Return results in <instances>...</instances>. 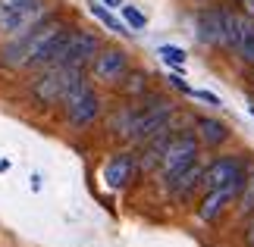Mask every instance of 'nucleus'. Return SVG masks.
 Wrapping results in <instances>:
<instances>
[{
	"mask_svg": "<svg viewBox=\"0 0 254 247\" xmlns=\"http://www.w3.org/2000/svg\"><path fill=\"white\" fill-rule=\"evenodd\" d=\"M63 32H69V25H66L60 16H51V19H44L41 25H35L32 32H25L19 38H9V41L0 47V66H6V69H41L47 50L54 47V41Z\"/></svg>",
	"mask_w": 254,
	"mask_h": 247,
	"instance_id": "f257e3e1",
	"label": "nucleus"
},
{
	"mask_svg": "<svg viewBox=\"0 0 254 247\" xmlns=\"http://www.w3.org/2000/svg\"><path fill=\"white\" fill-rule=\"evenodd\" d=\"M82 85H85V69L47 66L32 78L28 94H32V100L41 106V110H54V106H63L69 100V94H75Z\"/></svg>",
	"mask_w": 254,
	"mask_h": 247,
	"instance_id": "f03ea898",
	"label": "nucleus"
},
{
	"mask_svg": "<svg viewBox=\"0 0 254 247\" xmlns=\"http://www.w3.org/2000/svg\"><path fill=\"white\" fill-rule=\"evenodd\" d=\"M104 50L101 44V35L97 32H85V28H69L63 32L60 38L54 41V47L47 50L41 69L47 66H75V69H85L94 63V56Z\"/></svg>",
	"mask_w": 254,
	"mask_h": 247,
	"instance_id": "7ed1b4c3",
	"label": "nucleus"
},
{
	"mask_svg": "<svg viewBox=\"0 0 254 247\" xmlns=\"http://www.w3.org/2000/svg\"><path fill=\"white\" fill-rule=\"evenodd\" d=\"M201 141H198V135L194 132H176L170 138V144H167V150H163L160 156V166H157V179L163 182V188H167L179 172H185L191 163H198V156H201Z\"/></svg>",
	"mask_w": 254,
	"mask_h": 247,
	"instance_id": "20e7f679",
	"label": "nucleus"
},
{
	"mask_svg": "<svg viewBox=\"0 0 254 247\" xmlns=\"http://www.w3.org/2000/svg\"><path fill=\"white\" fill-rule=\"evenodd\" d=\"M63 116H66V125H72V128H91L104 116V97H101V91L85 82L79 91L69 94V100L63 103Z\"/></svg>",
	"mask_w": 254,
	"mask_h": 247,
	"instance_id": "39448f33",
	"label": "nucleus"
},
{
	"mask_svg": "<svg viewBox=\"0 0 254 247\" xmlns=\"http://www.w3.org/2000/svg\"><path fill=\"white\" fill-rule=\"evenodd\" d=\"M251 166L254 163L248 160L245 153L217 156L213 163L204 166V191H210V188H223V185H242Z\"/></svg>",
	"mask_w": 254,
	"mask_h": 247,
	"instance_id": "423d86ee",
	"label": "nucleus"
},
{
	"mask_svg": "<svg viewBox=\"0 0 254 247\" xmlns=\"http://www.w3.org/2000/svg\"><path fill=\"white\" fill-rule=\"evenodd\" d=\"M194 38L204 47L229 50L226 41V6H201L194 13Z\"/></svg>",
	"mask_w": 254,
	"mask_h": 247,
	"instance_id": "0eeeda50",
	"label": "nucleus"
},
{
	"mask_svg": "<svg viewBox=\"0 0 254 247\" xmlns=\"http://www.w3.org/2000/svg\"><path fill=\"white\" fill-rule=\"evenodd\" d=\"M129 53L123 47H104L91 63V78L104 88H120V82L129 72Z\"/></svg>",
	"mask_w": 254,
	"mask_h": 247,
	"instance_id": "6e6552de",
	"label": "nucleus"
},
{
	"mask_svg": "<svg viewBox=\"0 0 254 247\" xmlns=\"http://www.w3.org/2000/svg\"><path fill=\"white\" fill-rule=\"evenodd\" d=\"M242 185H245V182H242ZM242 185H223V188H210V191H204L194 216H198L201 222H220V216L239 200Z\"/></svg>",
	"mask_w": 254,
	"mask_h": 247,
	"instance_id": "1a4fd4ad",
	"label": "nucleus"
},
{
	"mask_svg": "<svg viewBox=\"0 0 254 247\" xmlns=\"http://www.w3.org/2000/svg\"><path fill=\"white\" fill-rule=\"evenodd\" d=\"M135 175H138V160H135L132 150H116L113 156H107V163L101 169V179H104V185L110 188V191L129 188Z\"/></svg>",
	"mask_w": 254,
	"mask_h": 247,
	"instance_id": "9d476101",
	"label": "nucleus"
},
{
	"mask_svg": "<svg viewBox=\"0 0 254 247\" xmlns=\"http://www.w3.org/2000/svg\"><path fill=\"white\" fill-rule=\"evenodd\" d=\"M198 188H204V166L201 163H191L185 172H179L176 179L167 185V194L173 197V200L179 203H189L194 194H198Z\"/></svg>",
	"mask_w": 254,
	"mask_h": 247,
	"instance_id": "9b49d317",
	"label": "nucleus"
},
{
	"mask_svg": "<svg viewBox=\"0 0 254 247\" xmlns=\"http://www.w3.org/2000/svg\"><path fill=\"white\" fill-rule=\"evenodd\" d=\"M194 135L204 147H220L229 141V125L213 116H194Z\"/></svg>",
	"mask_w": 254,
	"mask_h": 247,
	"instance_id": "f8f14e48",
	"label": "nucleus"
},
{
	"mask_svg": "<svg viewBox=\"0 0 254 247\" xmlns=\"http://www.w3.org/2000/svg\"><path fill=\"white\" fill-rule=\"evenodd\" d=\"M254 28V19L245 9L226 6V41H229V53H236V47L248 38V32Z\"/></svg>",
	"mask_w": 254,
	"mask_h": 247,
	"instance_id": "ddd939ff",
	"label": "nucleus"
},
{
	"mask_svg": "<svg viewBox=\"0 0 254 247\" xmlns=\"http://www.w3.org/2000/svg\"><path fill=\"white\" fill-rule=\"evenodd\" d=\"M88 13H91L97 22L107 28V32H113V35H120V38H132V35H135L132 28L123 22V19H116V16H113V9H110V6H104V3H101V0H91V3H88Z\"/></svg>",
	"mask_w": 254,
	"mask_h": 247,
	"instance_id": "4468645a",
	"label": "nucleus"
},
{
	"mask_svg": "<svg viewBox=\"0 0 254 247\" xmlns=\"http://www.w3.org/2000/svg\"><path fill=\"white\" fill-rule=\"evenodd\" d=\"M116 91H120L126 100H138V97H144V94L151 91V75L148 72H138V69H129Z\"/></svg>",
	"mask_w": 254,
	"mask_h": 247,
	"instance_id": "2eb2a0df",
	"label": "nucleus"
},
{
	"mask_svg": "<svg viewBox=\"0 0 254 247\" xmlns=\"http://www.w3.org/2000/svg\"><path fill=\"white\" fill-rule=\"evenodd\" d=\"M157 53H160V60L167 63L170 72H182V66L189 63V53H185L182 47H176V44H163Z\"/></svg>",
	"mask_w": 254,
	"mask_h": 247,
	"instance_id": "dca6fc26",
	"label": "nucleus"
},
{
	"mask_svg": "<svg viewBox=\"0 0 254 247\" xmlns=\"http://www.w3.org/2000/svg\"><path fill=\"white\" fill-rule=\"evenodd\" d=\"M120 16H123V22L129 25L132 32H144V28H148V16H144L138 6H132V3H123L120 6Z\"/></svg>",
	"mask_w": 254,
	"mask_h": 247,
	"instance_id": "f3484780",
	"label": "nucleus"
},
{
	"mask_svg": "<svg viewBox=\"0 0 254 247\" xmlns=\"http://www.w3.org/2000/svg\"><path fill=\"white\" fill-rule=\"evenodd\" d=\"M239 213H242V216L254 213V166L248 169L245 185H242V194H239Z\"/></svg>",
	"mask_w": 254,
	"mask_h": 247,
	"instance_id": "a211bd4d",
	"label": "nucleus"
},
{
	"mask_svg": "<svg viewBox=\"0 0 254 247\" xmlns=\"http://www.w3.org/2000/svg\"><path fill=\"white\" fill-rule=\"evenodd\" d=\"M35 3H38V0H0V19L16 16V13H22V9L35 6Z\"/></svg>",
	"mask_w": 254,
	"mask_h": 247,
	"instance_id": "6ab92c4d",
	"label": "nucleus"
},
{
	"mask_svg": "<svg viewBox=\"0 0 254 247\" xmlns=\"http://www.w3.org/2000/svg\"><path fill=\"white\" fill-rule=\"evenodd\" d=\"M236 56H239L242 63H248V66H254V28H251V32H248V38H245V41H242V44L236 47Z\"/></svg>",
	"mask_w": 254,
	"mask_h": 247,
	"instance_id": "aec40b11",
	"label": "nucleus"
},
{
	"mask_svg": "<svg viewBox=\"0 0 254 247\" xmlns=\"http://www.w3.org/2000/svg\"><path fill=\"white\" fill-rule=\"evenodd\" d=\"M167 85L173 88V91L185 94V97H191V91H194V88H191V85H189V82L182 78V72H170V75H167Z\"/></svg>",
	"mask_w": 254,
	"mask_h": 247,
	"instance_id": "412c9836",
	"label": "nucleus"
},
{
	"mask_svg": "<svg viewBox=\"0 0 254 247\" xmlns=\"http://www.w3.org/2000/svg\"><path fill=\"white\" fill-rule=\"evenodd\" d=\"M191 100H204L207 106H223V100H220L217 94H213V91H201V88H194V91H191Z\"/></svg>",
	"mask_w": 254,
	"mask_h": 247,
	"instance_id": "4be33fe9",
	"label": "nucleus"
},
{
	"mask_svg": "<svg viewBox=\"0 0 254 247\" xmlns=\"http://www.w3.org/2000/svg\"><path fill=\"white\" fill-rule=\"evenodd\" d=\"M242 244H245V247H254V213H248V219H245V232H242Z\"/></svg>",
	"mask_w": 254,
	"mask_h": 247,
	"instance_id": "5701e85b",
	"label": "nucleus"
},
{
	"mask_svg": "<svg viewBox=\"0 0 254 247\" xmlns=\"http://www.w3.org/2000/svg\"><path fill=\"white\" fill-rule=\"evenodd\" d=\"M242 9H245V13L254 19V0H245V3H242Z\"/></svg>",
	"mask_w": 254,
	"mask_h": 247,
	"instance_id": "b1692460",
	"label": "nucleus"
},
{
	"mask_svg": "<svg viewBox=\"0 0 254 247\" xmlns=\"http://www.w3.org/2000/svg\"><path fill=\"white\" fill-rule=\"evenodd\" d=\"M101 3H104V6H110V9H120V6H123V0H101Z\"/></svg>",
	"mask_w": 254,
	"mask_h": 247,
	"instance_id": "393cba45",
	"label": "nucleus"
},
{
	"mask_svg": "<svg viewBox=\"0 0 254 247\" xmlns=\"http://www.w3.org/2000/svg\"><path fill=\"white\" fill-rule=\"evenodd\" d=\"M248 113H251V116H254V103H251V106H248Z\"/></svg>",
	"mask_w": 254,
	"mask_h": 247,
	"instance_id": "a878e982",
	"label": "nucleus"
},
{
	"mask_svg": "<svg viewBox=\"0 0 254 247\" xmlns=\"http://www.w3.org/2000/svg\"><path fill=\"white\" fill-rule=\"evenodd\" d=\"M194 3H201V0H194Z\"/></svg>",
	"mask_w": 254,
	"mask_h": 247,
	"instance_id": "bb28decb",
	"label": "nucleus"
},
{
	"mask_svg": "<svg viewBox=\"0 0 254 247\" xmlns=\"http://www.w3.org/2000/svg\"><path fill=\"white\" fill-rule=\"evenodd\" d=\"M239 3H245V0H239Z\"/></svg>",
	"mask_w": 254,
	"mask_h": 247,
	"instance_id": "cd10ccee",
	"label": "nucleus"
}]
</instances>
